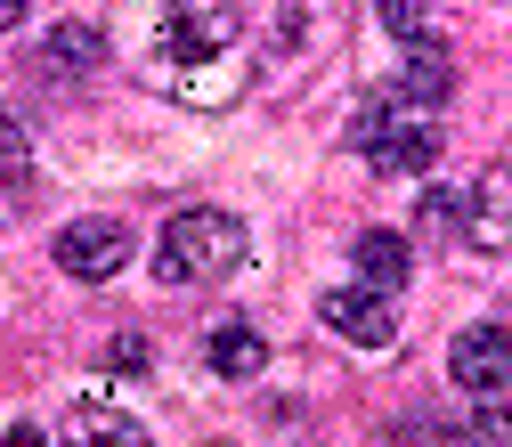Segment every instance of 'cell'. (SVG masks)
<instances>
[{
	"mask_svg": "<svg viewBox=\"0 0 512 447\" xmlns=\"http://www.w3.org/2000/svg\"><path fill=\"white\" fill-rule=\"evenodd\" d=\"M358 147H366V163H374L382 179H415V171H431L439 131H431V114H423V106L391 114V98H382V122H366V131H358Z\"/></svg>",
	"mask_w": 512,
	"mask_h": 447,
	"instance_id": "cell-3",
	"label": "cell"
},
{
	"mask_svg": "<svg viewBox=\"0 0 512 447\" xmlns=\"http://www.w3.org/2000/svg\"><path fill=\"white\" fill-rule=\"evenodd\" d=\"M317 317H326L342 342H358V350H391V342H399L391 293L366 285V277H358V285H326V293H317Z\"/></svg>",
	"mask_w": 512,
	"mask_h": 447,
	"instance_id": "cell-4",
	"label": "cell"
},
{
	"mask_svg": "<svg viewBox=\"0 0 512 447\" xmlns=\"http://www.w3.org/2000/svg\"><path fill=\"white\" fill-rule=\"evenodd\" d=\"M147 423L139 415H122V407H106V399H82L74 415H66V439H139Z\"/></svg>",
	"mask_w": 512,
	"mask_h": 447,
	"instance_id": "cell-10",
	"label": "cell"
},
{
	"mask_svg": "<svg viewBox=\"0 0 512 447\" xmlns=\"http://www.w3.org/2000/svg\"><path fill=\"white\" fill-rule=\"evenodd\" d=\"M415 212H423L415 228H423L431 244H456V236H464V212H472V196H456V187H431V196H423Z\"/></svg>",
	"mask_w": 512,
	"mask_h": 447,
	"instance_id": "cell-11",
	"label": "cell"
},
{
	"mask_svg": "<svg viewBox=\"0 0 512 447\" xmlns=\"http://www.w3.org/2000/svg\"><path fill=\"white\" fill-rule=\"evenodd\" d=\"M17 17H25V0H0V33H9Z\"/></svg>",
	"mask_w": 512,
	"mask_h": 447,
	"instance_id": "cell-15",
	"label": "cell"
},
{
	"mask_svg": "<svg viewBox=\"0 0 512 447\" xmlns=\"http://www.w3.org/2000/svg\"><path fill=\"white\" fill-rule=\"evenodd\" d=\"M447 90H456V66H447V49H431V41H407V66L382 82V98L391 106H447Z\"/></svg>",
	"mask_w": 512,
	"mask_h": 447,
	"instance_id": "cell-6",
	"label": "cell"
},
{
	"mask_svg": "<svg viewBox=\"0 0 512 447\" xmlns=\"http://www.w3.org/2000/svg\"><path fill=\"white\" fill-rule=\"evenodd\" d=\"M131 244H139L131 220H114V212H82V220L57 228V269L82 277V285H106V277L131 269Z\"/></svg>",
	"mask_w": 512,
	"mask_h": 447,
	"instance_id": "cell-2",
	"label": "cell"
},
{
	"mask_svg": "<svg viewBox=\"0 0 512 447\" xmlns=\"http://www.w3.org/2000/svg\"><path fill=\"white\" fill-rule=\"evenodd\" d=\"M252 261V228L220 204H187L163 220V244H155V277L163 285H228L236 269Z\"/></svg>",
	"mask_w": 512,
	"mask_h": 447,
	"instance_id": "cell-1",
	"label": "cell"
},
{
	"mask_svg": "<svg viewBox=\"0 0 512 447\" xmlns=\"http://www.w3.org/2000/svg\"><path fill=\"white\" fill-rule=\"evenodd\" d=\"M0 163H25V131H17L9 114H0Z\"/></svg>",
	"mask_w": 512,
	"mask_h": 447,
	"instance_id": "cell-14",
	"label": "cell"
},
{
	"mask_svg": "<svg viewBox=\"0 0 512 447\" xmlns=\"http://www.w3.org/2000/svg\"><path fill=\"white\" fill-rule=\"evenodd\" d=\"M204 366H212L220 382H252V374L269 366V342L252 334V326H220V334L204 342Z\"/></svg>",
	"mask_w": 512,
	"mask_h": 447,
	"instance_id": "cell-9",
	"label": "cell"
},
{
	"mask_svg": "<svg viewBox=\"0 0 512 447\" xmlns=\"http://www.w3.org/2000/svg\"><path fill=\"white\" fill-rule=\"evenodd\" d=\"M114 57V41H106V25H82V17H66V25H49V41H41V66L57 74V82H90L98 66Z\"/></svg>",
	"mask_w": 512,
	"mask_h": 447,
	"instance_id": "cell-7",
	"label": "cell"
},
{
	"mask_svg": "<svg viewBox=\"0 0 512 447\" xmlns=\"http://www.w3.org/2000/svg\"><path fill=\"white\" fill-rule=\"evenodd\" d=\"M447 382H456V391H472V399H496L504 382H512V334H504V326L456 334V342H447Z\"/></svg>",
	"mask_w": 512,
	"mask_h": 447,
	"instance_id": "cell-5",
	"label": "cell"
},
{
	"mask_svg": "<svg viewBox=\"0 0 512 447\" xmlns=\"http://www.w3.org/2000/svg\"><path fill=\"white\" fill-rule=\"evenodd\" d=\"M350 261H358V277H366V285L399 293V285H407V269H415V244H407L399 228H366V236L350 244Z\"/></svg>",
	"mask_w": 512,
	"mask_h": 447,
	"instance_id": "cell-8",
	"label": "cell"
},
{
	"mask_svg": "<svg viewBox=\"0 0 512 447\" xmlns=\"http://www.w3.org/2000/svg\"><path fill=\"white\" fill-rule=\"evenodd\" d=\"M106 358H114V366H147V350H139V334H114V342H106Z\"/></svg>",
	"mask_w": 512,
	"mask_h": 447,
	"instance_id": "cell-13",
	"label": "cell"
},
{
	"mask_svg": "<svg viewBox=\"0 0 512 447\" xmlns=\"http://www.w3.org/2000/svg\"><path fill=\"white\" fill-rule=\"evenodd\" d=\"M374 17H382V33L423 41V33H431V0H374Z\"/></svg>",
	"mask_w": 512,
	"mask_h": 447,
	"instance_id": "cell-12",
	"label": "cell"
}]
</instances>
